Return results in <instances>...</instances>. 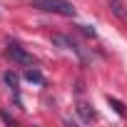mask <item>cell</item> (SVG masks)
Segmentation results:
<instances>
[{
	"mask_svg": "<svg viewBox=\"0 0 127 127\" xmlns=\"http://www.w3.org/2000/svg\"><path fill=\"white\" fill-rule=\"evenodd\" d=\"M52 42H55V45H60L62 50H67V52H75L80 60H85V52H82V50L77 47V42H72L70 37H65V35H52Z\"/></svg>",
	"mask_w": 127,
	"mask_h": 127,
	"instance_id": "3",
	"label": "cell"
},
{
	"mask_svg": "<svg viewBox=\"0 0 127 127\" xmlns=\"http://www.w3.org/2000/svg\"><path fill=\"white\" fill-rule=\"evenodd\" d=\"M8 57H10L13 62H18V65H25V67H32V65H35L32 55H30V52H25L18 42H10V45H8Z\"/></svg>",
	"mask_w": 127,
	"mask_h": 127,
	"instance_id": "2",
	"label": "cell"
},
{
	"mask_svg": "<svg viewBox=\"0 0 127 127\" xmlns=\"http://www.w3.org/2000/svg\"><path fill=\"white\" fill-rule=\"evenodd\" d=\"M80 28H82V32H85V35H90V37H95V35H97V32H95V28H90V25H80Z\"/></svg>",
	"mask_w": 127,
	"mask_h": 127,
	"instance_id": "8",
	"label": "cell"
},
{
	"mask_svg": "<svg viewBox=\"0 0 127 127\" xmlns=\"http://www.w3.org/2000/svg\"><path fill=\"white\" fill-rule=\"evenodd\" d=\"M3 80H5V85L10 87V92H13V97H15V105H18V107H23V100H20V87H18V75L8 70V72L3 75Z\"/></svg>",
	"mask_w": 127,
	"mask_h": 127,
	"instance_id": "4",
	"label": "cell"
},
{
	"mask_svg": "<svg viewBox=\"0 0 127 127\" xmlns=\"http://www.w3.org/2000/svg\"><path fill=\"white\" fill-rule=\"evenodd\" d=\"M75 110H77V115H80V120H82V122H92V120L97 117V115H95V110H92L87 102H77V107H75Z\"/></svg>",
	"mask_w": 127,
	"mask_h": 127,
	"instance_id": "5",
	"label": "cell"
},
{
	"mask_svg": "<svg viewBox=\"0 0 127 127\" xmlns=\"http://www.w3.org/2000/svg\"><path fill=\"white\" fill-rule=\"evenodd\" d=\"M110 3H117V0H110Z\"/></svg>",
	"mask_w": 127,
	"mask_h": 127,
	"instance_id": "9",
	"label": "cell"
},
{
	"mask_svg": "<svg viewBox=\"0 0 127 127\" xmlns=\"http://www.w3.org/2000/svg\"><path fill=\"white\" fill-rule=\"evenodd\" d=\"M32 8L45 10V13H55V15H65V18H75V5L67 0H35Z\"/></svg>",
	"mask_w": 127,
	"mask_h": 127,
	"instance_id": "1",
	"label": "cell"
},
{
	"mask_svg": "<svg viewBox=\"0 0 127 127\" xmlns=\"http://www.w3.org/2000/svg\"><path fill=\"white\" fill-rule=\"evenodd\" d=\"M107 102H110V107H115V112H117L120 117H127V110H125V105H122L120 100H115V97L110 95V97H107Z\"/></svg>",
	"mask_w": 127,
	"mask_h": 127,
	"instance_id": "7",
	"label": "cell"
},
{
	"mask_svg": "<svg viewBox=\"0 0 127 127\" xmlns=\"http://www.w3.org/2000/svg\"><path fill=\"white\" fill-rule=\"evenodd\" d=\"M25 80L32 82V85H45V75H42L37 67H30V70L25 72Z\"/></svg>",
	"mask_w": 127,
	"mask_h": 127,
	"instance_id": "6",
	"label": "cell"
}]
</instances>
